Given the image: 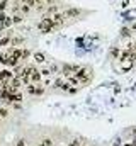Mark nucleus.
I'll return each instance as SVG.
<instances>
[{"label": "nucleus", "instance_id": "3", "mask_svg": "<svg viewBox=\"0 0 136 146\" xmlns=\"http://www.w3.org/2000/svg\"><path fill=\"white\" fill-rule=\"evenodd\" d=\"M27 92H29L31 95H43V94H44V88H43L41 85L29 83V85H27Z\"/></svg>", "mask_w": 136, "mask_h": 146}, {"label": "nucleus", "instance_id": "8", "mask_svg": "<svg viewBox=\"0 0 136 146\" xmlns=\"http://www.w3.org/2000/svg\"><path fill=\"white\" fill-rule=\"evenodd\" d=\"M34 61L36 63H44L46 60H44V54L43 53H34Z\"/></svg>", "mask_w": 136, "mask_h": 146}, {"label": "nucleus", "instance_id": "21", "mask_svg": "<svg viewBox=\"0 0 136 146\" xmlns=\"http://www.w3.org/2000/svg\"><path fill=\"white\" fill-rule=\"evenodd\" d=\"M39 146H43V143H41V145H39Z\"/></svg>", "mask_w": 136, "mask_h": 146}, {"label": "nucleus", "instance_id": "14", "mask_svg": "<svg viewBox=\"0 0 136 146\" xmlns=\"http://www.w3.org/2000/svg\"><path fill=\"white\" fill-rule=\"evenodd\" d=\"M43 146H53V141L51 139H44L43 141Z\"/></svg>", "mask_w": 136, "mask_h": 146}, {"label": "nucleus", "instance_id": "17", "mask_svg": "<svg viewBox=\"0 0 136 146\" xmlns=\"http://www.w3.org/2000/svg\"><path fill=\"white\" fill-rule=\"evenodd\" d=\"M41 75H46V76H48V75H49V70H43V72H41Z\"/></svg>", "mask_w": 136, "mask_h": 146}, {"label": "nucleus", "instance_id": "5", "mask_svg": "<svg viewBox=\"0 0 136 146\" xmlns=\"http://www.w3.org/2000/svg\"><path fill=\"white\" fill-rule=\"evenodd\" d=\"M14 78V73L10 72V70H2L0 72V80L2 82H9V80H12Z\"/></svg>", "mask_w": 136, "mask_h": 146}, {"label": "nucleus", "instance_id": "2", "mask_svg": "<svg viewBox=\"0 0 136 146\" xmlns=\"http://www.w3.org/2000/svg\"><path fill=\"white\" fill-rule=\"evenodd\" d=\"M73 76L78 80V83H89L90 82V73H89V70H83V68H80Z\"/></svg>", "mask_w": 136, "mask_h": 146}, {"label": "nucleus", "instance_id": "13", "mask_svg": "<svg viewBox=\"0 0 136 146\" xmlns=\"http://www.w3.org/2000/svg\"><path fill=\"white\" fill-rule=\"evenodd\" d=\"M10 42V37H3V39H0V46H3V44H9Z\"/></svg>", "mask_w": 136, "mask_h": 146}, {"label": "nucleus", "instance_id": "7", "mask_svg": "<svg viewBox=\"0 0 136 146\" xmlns=\"http://www.w3.org/2000/svg\"><path fill=\"white\" fill-rule=\"evenodd\" d=\"M123 61H124V63H123V70H124V72H129L135 61H133V60H129V58H128V60H123Z\"/></svg>", "mask_w": 136, "mask_h": 146}, {"label": "nucleus", "instance_id": "20", "mask_svg": "<svg viewBox=\"0 0 136 146\" xmlns=\"http://www.w3.org/2000/svg\"><path fill=\"white\" fill-rule=\"evenodd\" d=\"M131 49H136V44H135V46H131Z\"/></svg>", "mask_w": 136, "mask_h": 146}, {"label": "nucleus", "instance_id": "18", "mask_svg": "<svg viewBox=\"0 0 136 146\" xmlns=\"http://www.w3.org/2000/svg\"><path fill=\"white\" fill-rule=\"evenodd\" d=\"M123 146H133V143H124Z\"/></svg>", "mask_w": 136, "mask_h": 146}, {"label": "nucleus", "instance_id": "16", "mask_svg": "<svg viewBox=\"0 0 136 146\" xmlns=\"http://www.w3.org/2000/svg\"><path fill=\"white\" fill-rule=\"evenodd\" d=\"M24 145H26V141H24V139H21V141L17 143V146H24Z\"/></svg>", "mask_w": 136, "mask_h": 146}, {"label": "nucleus", "instance_id": "15", "mask_svg": "<svg viewBox=\"0 0 136 146\" xmlns=\"http://www.w3.org/2000/svg\"><path fill=\"white\" fill-rule=\"evenodd\" d=\"M68 146H80V143H78V141H71Z\"/></svg>", "mask_w": 136, "mask_h": 146}, {"label": "nucleus", "instance_id": "19", "mask_svg": "<svg viewBox=\"0 0 136 146\" xmlns=\"http://www.w3.org/2000/svg\"><path fill=\"white\" fill-rule=\"evenodd\" d=\"M114 146H121V143H119V141H116V143H114Z\"/></svg>", "mask_w": 136, "mask_h": 146}, {"label": "nucleus", "instance_id": "6", "mask_svg": "<svg viewBox=\"0 0 136 146\" xmlns=\"http://www.w3.org/2000/svg\"><path fill=\"white\" fill-rule=\"evenodd\" d=\"M29 80H31L33 83H37V82H41V72L34 70V72L31 73V76H29Z\"/></svg>", "mask_w": 136, "mask_h": 146}, {"label": "nucleus", "instance_id": "12", "mask_svg": "<svg viewBox=\"0 0 136 146\" xmlns=\"http://www.w3.org/2000/svg\"><path fill=\"white\" fill-rule=\"evenodd\" d=\"M21 10H22V14H27V12L31 10V7H29V5L26 3V5H22V7H21Z\"/></svg>", "mask_w": 136, "mask_h": 146}, {"label": "nucleus", "instance_id": "9", "mask_svg": "<svg viewBox=\"0 0 136 146\" xmlns=\"http://www.w3.org/2000/svg\"><path fill=\"white\" fill-rule=\"evenodd\" d=\"M10 42L15 46V44H22V42H24V39H22V37H15V39H12Z\"/></svg>", "mask_w": 136, "mask_h": 146}, {"label": "nucleus", "instance_id": "1", "mask_svg": "<svg viewBox=\"0 0 136 146\" xmlns=\"http://www.w3.org/2000/svg\"><path fill=\"white\" fill-rule=\"evenodd\" d=\"M37 29H39L41 33H51L53 29H56V26H55V22L51 21V17L48 15V17H44V19L37 24Z\"/></svg>", "mask_w": 136, "mask_h": 146}, {"label": "nucleus", "instance_id": "11", "mask_svg": "<svg viewBox=\"0 0 136 146\" xmlns=\"http://www.w3.org/2000/svg\"><path fill=\"white\" fill-rule=\"evenodd\" d=\"M12 22H15V24L22 22V15H14V17H12Z\"/></svg>", "mask_w": 136, "mask_h": 146}, {"label": "nucleus", "instance_id": "10", "mask_svg": "<svg viewBox=\"0 0 136 146\" xmlns=\"http://www.w3.org/2000/svg\"><path fill=\"white\" fill-rule=\"evenodd\" d=\"M7 7H9V2H7V0H3V2H0V12H3V10H5Z\"/></svg>", "mask_w": 136, "mask_h": 146}, {"label": "nucleus", "instance_id": "4", "mask_svg": "<svg viewBox=\"0 0 136 146\" xmlns=\"http://www.w3.org/2000/svg\"><path fill=\"white\" fill-rule=\"evenodd\" d=\"M14 22H12V17L5 15V14H0V26L2 27H10Z\"/></svg>", "mask_w": 136, "mask_h": 146}, {"label": "nucleus", "instance_id": "22", "mask_svg": "<svg viewBox=\"0 0 136 146\" xmlns=\"http://www.w3.org/2000/svg\"><path fill=\"white\" fill-rule=\"evenodd\" d=\"M58 146H63V145H58Z\"/></svg>", "mask_w": 136, "mask_h": 146}]
</instances>
